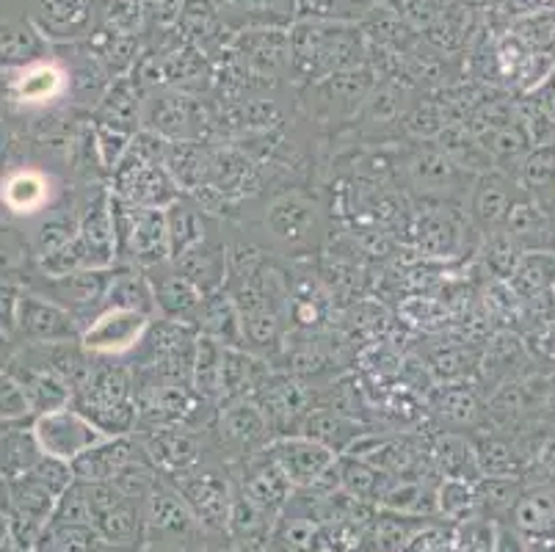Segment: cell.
I'll list each match as a JSON object with an SVG mask.
<instances>
[{
	"label": "cell",
	"instance_id": "5",
	"mask_svg": "<svg viewBox=\"0 0 555 552\" xmlns=\"http://www.w3.org/2000/svg\"><path fill=\"white\" fill-rule=\"evenodd\" d=\"M166 480L178 489L191 514L196 516V523L205 525V528L227 530L232 498H235V484L230 480V475L221 473L219 467H210V464H199L191 473Z\"/></svg>",
	"mask_w": 555,
	"mask_h": 552
},
{
	"label": "cell",
	"instance_id": "16",
	"mask_svg": "<svg viewBox=\"0 0 555 552\" xmlns=\"http://www.w3.org/2000/svg\"><path fill=\"white\" fill-rule=\"evenodd\" d=\"M409 185L421 191L423 196L446 200L462 191V180H473L470 171L453 164L442 146H421V150L406 161Z\"/></svg>",
	"mask_w": 555,
	"mask_h": 552
},
{
	"label": "cell",
	"instance_id": "40",
	"mask_svg": "<svg viewBox=\"0 0 555 552\" xmlns=\"http://www.w3.org/2000/svg\"><path fill=\"white\" fill-rule=\"evenodd\" d=\"M221 357H224V346L199 334L194 368H191V384H194L202 398H208L214 403H219L221 398Z\"/></svg>",
	"mask_w": 555,
	"mask_h": 552
},
{
	"label": "cell",
	"instance_id": "39",
	"mask_svg": "<svg viewBox=\"0 0 555 552\" xmlns=\"http://www.w3.org/2000/svg\"><path fill=\"white\" fill-rule=\"evenodd\" d=\"M437 514L451 525L467 523L473 516H481V500H478L476 484L470 480L442 478L437 486Z\"/></svg>",
	"mask_w": 555,
	"mask_h": 552
},
{
	"label": "cell",
	"instance_id": "12",
	"mask_svg": "<svg viewBox=\"0 0 555 552\" xmlns=\"http://www.w3.org/2000/svg\"><path fill=\"white\" fill-rule=\"evenodd\" d=\"M147 462L158 470L164 478H178L205 464V442L202 434L189 428H147L135 432Z\"/></svg>",
	"mask_w": 555,
	"mask_h": 552
},
{
	"label": "cell",
	"instance_id": "11",
	"mask_svg": "<svg viewBox=\"0 0 555 552\" xmlns=\"http://www.w3.org/2000/svg\"><path fill=\"white\" fill-rule=\"evenodd\" d=\"M114 277H116V266L83 268V271L67 273V277H59V280H48V277H42L34 291L53 298L55 304H62V307H67L69 312H75L80 321L89 323L100 310H105V301H108V291L111 285H114Z\"/></svg>",
	"mask_w": 555,
	"mask_h": 552
},
{
	"label": "cell",
	"instance_id": "31",
	"mask_svg": "<svg viewBox=\"0 0 555 552\" xmlns=\"http://www.w3.org/2000/svg\"><path fill=\"white\" fill-rule=\"evenodd\" d=\"M269 364L257 354L246 348H224L221 357V398L224 401H238V398H251L260 389V384L269 378Z\"/></svg>",
	"mask_w": 555,
	"mask_h": 552
},
{
	"label": "cell",
	"instance_id": "3",
	"mask_svg": "<svg viewBox=\"0 0 555 552\" xmlns=\"http://www.w3.org/2000/svg\"><path fill=\"white\" fill-rule=\"evenodd\" d=\"M208 128L210 116L202 100L185 91H153L141 105V130H150L164 141H202Z\"/></svg>",
	"mask_w": 555,
	"mask_h": 552
},
{
	"label": "cell",
	"instance_id": "4",
	"mask_svg": "<svg viewBox=\"0 0 555 552\" xmlns=\"http://www.w3.org/2000/svg\"><path fill=\"white\" fill-rule=\"evenodd\" d=\"M83 321L67 307L37 291H23L14 316V337L23 346H48V343H80Z\"/></svg>",
	"mask_w": 555,
	"mask_h": 552
},
{
	"label": "cell",
	"instance_id": "22",
	"mask_svg": "<svg viewBox=\"0 0 555 552\" xmlns=\"http://www.w3.org/2000/svg\"><path fill=\"white\" fill-rule=\"evenodd\" d=\"M260 191V169L246 158L244 152L232 150H214V161H210V180L208 189H202L199 194H214L224 200H244ZM194 194V196H199Z\"/></svg>",
	"mask_w": 555,
	"mask_h": 552
},
{
	"label": "cell",
	"instance_id": "23",
	"mask_svg": "<svg viewBox=\"0 0 555 552\" xmlns=\"http://www.w3.org/2000/svg\"><path fill=\"white\" fill-rule=\"evenodd\" d=\"M514 196H517V182L506 171H487L476 180L473 185V200H470V213L473 221L481 227L487 235L492 232H501L506 227L508 210L514 205Z\"/></svg>",
	"mask_w": 555,
	"mask_h": 552
},
{
	"label": "cell",
	"instance_id": "43",
	"mask_svg": "<svg viewBox=\"0 0 555 552\" xmlns=\"http://www.w3.org/2000/svg\"><path fill=\"white\" fill-rule=\"evenodd\" d=\"M522 478H487L476 480V492L481 500L483 511H492V514H512L514 503L519 500V495L525 492Z\"/></svg>",
	"mask_w": 555,
	"mask_h": 552
},
{
	"label": "cell",
	"instance_id": "1",
	"mask_svg": "<svg viewBox=\"0 0 555 552\" xmlns=\"http://www.w3.org/2000/svg\"><path fill=\"white\" fill-rule=\"evenodd\" d=\"M164 150L166 141L160 136L139 130L130 139L125 158L111 171V194L135 207H153V210H166L183 200V191L171 180L164 164Z\"/></svg>",
	"mask_w": 555,
	"mask_h": 552
},
{
	"label": "cell",
	"instance_id": "26",
	"mask_svg": "<svg viewBox=\"0 0 555 552\" xmlns=\"http://www.w3.org/2000/svg\"><path fill=\"white\" fill-rule=\"evenodd\" d=\"M141 105H144V100H141L139 78L125 75V78H116L100 94L94 121L111 130H119V133L135 136L141 130Z\"/></svg>",
	"mask_w": 555,
	"mask_h": 552
},
{
	"label": "cell",
	"instance_id": "18",
	"mask_svg": "<svg viewBox=\"0 0 555 552\" xmlns=\"http://www.w3.org/2000/svg\"><path fill=\"white\" fill-rule=\"evenodd\" d=\"M141 455H144V448H141L139 434H130V437H108L75 459V480H83V484H114L119 478V473L130 462L141 459Z\"/></svg>",
	"mask_w": 555,
	"mask_h": 552
},
{
	"label": "cell",
	"instance_id": "35",
	"mask_svg": "<svg viewBox=\"0 0 555 552\" xmlns=\"http://www.w3.org/2000/svg\"><path fill=\"white\" fill-rule=\"evenodd\" d=\"M299 434L326 445L332 453L343 455L362 437V428L357 425V420H348L337 409H312L305 418V423H301Z\"/></svg>",
	"mask_w": 555,
	"mask_h": 552
},
{
	"label": "cell",
	"instance_id": "25",
	"mask_svg": "<svg viewBox=\"0 0 555 552\" xmlns=\"http://www.w3.org/2000/svg\"><path fill=\"white\" fill-rule=\"evenodd\" d=\"M171 266L178 268L185 280L194 282L205 296H210L216 291H224L227 271H230V252H227L224 238H216L214 232L196 249L185 252L178 260H171Z\"/></svg>",
	"mask_w": 555,
	"mask_h": 552
},
{
	"label": "cell",
	"instance_id": "32",
	"mask_svg": "<svg viewBox=\"0 0 555 552\" xmlns=\"http://www.w3.org/2000/svg\"><path fill=\"white\" fill-rule=\"evenodd\" d=\"M144 519H147V530H158L164 536H189L199 525L178 489L166 478H160L153 495L144 500Z\"/></svg>",
	"mask_w": 555,
	"mask_h": 552
},
{
	"label": "cell",
	"instance_id": "42",
	"mask_svg": "<svg viewBox=\"0 0 555 552\" xmlns=\"http://www.w3.org/2000/svg\"><path fill=\"white\" fill-rule=\"evenodd\" d=\"M417 241H421V249L426 255L451 257L459 246V230L448 216L428 213L421 219V227H417Z\"/></svg>",
	"mask_w": 555,
	"mask_h": 552
},
{
	"label": "cell",
	"instance_id": "38",
	"mask_svg": "<svg viewBox=\"0 0 555 552\" xmlns=\"http://www.w3.org/2000/svg\"><path fill=\"white\" fill-rule=\"evenodd\" d=\"M476 445L478 470L487 478H522L525 473V453L517 445L506 442L501 437L473 439Z\"/></svg>",
	"mask_w": 555,
	"mask_h": 552
},
{
	"label": "cell",
	"instance_id": "41",
	"mask_svg": "<svg viewBox=\"0 0 555 552\" xmlns=\"http://www.w3.org/2000/svg\"><path fill=\"white\" fill-rule=\"evenodd\" d=\"M147 28L141 0H98V30L94 34H119L139 37Z\"/></svg>",
	"mask_w": 555,
	"mask_h": 552
},
{
	"label": "cell",
	"instance_id": "24",
	"mask_svg": "<svg viewBox=\"0 0 555 552\" xmlns=\"http://www.w3.org/2000/svg\"><path fill=\"white\" fill-rule=\"evenodd\" d=\"M431 523H437L434 516H409L376 509L351 552H403L412 536Z\"/></svg>",
	"mask_w": 555,
	"mask_h": 552
},
{
	"label": "cell",
	"instance_id": "53",
	"mask_svg": "<svg viewBox=\"0 0 555 552\" xmlns=\"http://www.w3.org/2000/svg\"><path fill=\"white\" fill-rule=\"evenodd\" d=\"M492 552H531V547H528V541L512 525L498 523V536H494Z\"/></svg>",
	"mask_w": 555,
	"mask_h": 552
},
{
	"label": "cell",
	"instance_id": "34",
	"mask_svg": "<svg viewBox=\"0 0 555 552\" xmlns=\"http://www.w3.org/2000/svg\"><path fill=\"white\" fill-rule=\"evenodd\" d=\"M514 182L528 196L539 202L547 213H555V141L544 146H533L517 164Z\"/></svg>",
	"mask_w": 555,
	"mask_h": 552
},
{
	"label": "cell",
	"instance_id": "10",
	"mask_svg": "<svg viewBox=\"0 0 555 552\" xmlns=\"http://www.w3.org/2000/svg\"><path fill=\"white\" fill-rule=\"evenodd\" d=\"M266 450L296 489H315L324 484L340 459L326 445L315 442L305 434H282V437L271 439Z\"/></svg>",
	"mask_w": 555,
	"mask_h": 552
},
{
	"label": "cell",
	"instance_id": "36",
	"mask_svg": "<svg viewBox=\"0 0 555 552\" xmlns=\"http://www.w3.org/2000/svg\"><path fill=\"white\" fill-rule=\"evenodd\" d=\"M0 196H3V205L17 216H34L50 202V182L42 171L20 169L7 177Z\"/></svg>",
	"mask_w": 555,
	"mask_h": 552
},
{
	"label": "cell",
	"instance_id": "33",
	"mask_svg": "<svg viewBox=\"0 0 555 552\" xmlns=\"http://www.w3.org/2000/svg\"><path fill=\"white\" fill-rule=\"evenodd\" d=\"M428 459H431L434 470L440 473V478L451 480H481V470H478L476 445L470 437H462L459 432H446L440 437H434L428 445Z\"/></svg>",
	"mask_w": 555,
	"mask_h": 552
},
{
	"label": "cell",
	"instance_id": "27",
	"mask_svg": "<svg viewBox=\"0 0 555 552\" xmlns=\"http://www.w3.org/2000/svg\"><path fill=\"white\" fill-rule=\"evenodd\" d=\"M210 161L214 150H208L205 141H166L164 164L183 194L194 196L208 189Z\"/></svg>",
	"mask_w": 555,
	"mask_h": 552
},
{
	"label": "cell",
	"instance_id": "19",
	"mask_svg": "<svg viewBox=\"0 0 555 552\" xmlns=\"http://www.w3.org/2000/svg\"><path fill=\"white\" fill-rule=\"evenodd\" d=\"M69 80H73V75L59 61L39 59L28 67L14 69L9 91H12L14 103L25 105V108H48L50 103L67 94Z\"/></svg>",
	"mask_w": 555,
	"mask_h": 552
},
{
	"label": "cell",
	"instance_id": "9",
	"mask_svg": "<svg viewBox=\"0 0 555 552\" xmlns=\"http://www.w3.org/2000/svg\"><path fill=\"white\" fill-rule=\"evenodd\" d=\"M153 321L155 318L144 316V312L125 310V307H105L83 326L80 346L94 354V357H125V354H133L139 348Z\"/></svg>",
	"mask_w": 555,
	"mask_h": 552
},
{
	"label": "cell",
	"instance_id": "8",
	"mask_svg": "<svg viewBox=\"0 0 555 552\" xmlns=\"http://www.w3.org/2000/svg\"><path fill=\"white\" fill-rule=\"evenodd\" d=\"M219 450H235L244 462L246 455L257 453L274 439L271 423L255 398H238V401L219 403V414L210 428Z\"/></svg>",
	"mask_w": 555,
	"mask_h": 552
},
{
	"label": "cell",
	"instance_id": "29",
	"mask_svg": "<svg viewBox=\"0 0 555 552\" xmlns=\"http://www.w3.org/2000/svg\"><path fill=\"white\" fill-rule=\"evenodd\" d=\"M14 378L23 387L25 398H28V407H31V414H50L59 412V409L73 407V387H69L64 378H59L50 371H39V368H28V364L17 362L14 359L7 368Z\"/></svg>",
	"mask_w": 555,
	"mask_h": 552
},
{
	"label": "cell",
	"instance_id": "49",
	"mask_svg": "<svg viewBox=\"0 0 555 552\" xmlns=\"http://www.w3.org/2000/svg\"><path fill=\"white\" fill-rule=\"evenodd\" d=\"M144 7V23L153 30H171L185 17L189 0H141Z\"/></svg>",
	"mask_w": 555,
	"mask_h": 552
},
{
	"label": "cell",
	"instance_id": "2",
	"mask_svg": "<svg viewBox=\"0 0 555 552\" xmlns=\"http://www.w3.org/2000/svg\"><path fill=\"white\" fill-rule=\"evenodd\" d=\"M262 230L274 249L299 257L318 249L324 238V219L315 202L305 194H285L266 207Z\"/></svg>",
	"mask_w": 555,
	"mask_h": 552
},
{
	"label": "cell",
	"instance_id": "45",
	"mask_svg": "<svg viewBox=\"0 0 555 552\" xmlns=\"http://www.w3.org/2000/svg\"><path fill=\"white\" fill-rule=\"evenodd\" d=\"M78 238V216H50L42 227L37 230L34 238V252L39 257H48L53 252L64 249L67 243H73Z\"/></svg>",
	"mask_w": 555,
	"mask_h": 552
},
{
	"label": "cell",
	"instance_id": "48",
	"mask_svg": "<svg viewBox=\"0 0 555 552\" xmlns=\"http://www.w3.org/2000/svg\"><path fill=\"white\" fill-rule=\"evenodd\" d=\"M130 139L133 136L128 133H119V130H111L105 125H98L94 121V141H98V155H100V166H103L105 175L119 166V161L125 158V152H128Z\"/></svg>",
	"mask_w": 555,
	"mask_h": 552
},
{
	"label": "cell",
	"instance_id": "51",
	"mask_svg": "<svg viewBox=\"0 0 555 552\" xmlns=\"http://www.w3.org/2000/svg\"><path fill=\"white\" fill-rule=\"evenodd\" d=\"M31 414L23 387L9 371H0V420H23Z\"/></svg>",
	"mask_w": 555,
	"mask_h": 552
},
{
	"label": "cell",
	"instance_id": "44",
	"mask_svg": "<svg viewBox=\"0 0 555 552\" xmlns=\"http://www.w3.org/2000/svg\"><path fill=\"white\" fill-rule=\"evenodd\" d=\"M434 412L453 425H470L478 409L470 389L462 387V384H448V387H440V393L434 398Z\"/></svg>",
	"mask_w": 555,
	"mask_h": 552
},
{
	"label": "cell",
	"instance_id": "15",
	"mask_svg": "<svg viewBox=\"0 0 555 552\" xmlns=\"http://www.w3.org/2000/svg\"><path fill=\"white\" fill-rule=\"evenodd\" d=\"M78 238L86 249L89 268L119 266V246H116L114 219H111V191L94 185V194L86 202L78 216Z\"/></svg>",
	"mask_w": 555,
	"mask_h": 552
},
{
	"label": "cell",
	"instance_id": "54",
	"mask_svg": "<svg viewBox=\"0 0 555 552\" xmlns=\"http://www.w3.org/2000/svg\"><path fill=\"white\" fill-rule=\"evenodd\" d=\"M17 354H20V343H17V337H14V332H9V329L0 326V371H7Z\"/></svg>",
	"mask_w": 555,
	"mask_h": 552
},
{
	"label": "cell",
	"instance_id": "21",
	"mask_svg": "<svg viewBox=\"0 0 555 552\" xmlns=\"http://www.w3.org/2000/svg\"><path fill=\"white\" fill-rule=\"evenodd\" d=\"M3 7V0H0ZM50 44L44 42L42 34L31 25L25 7L20 9H0V67L20 69L28 67L34 61L48 55Z\"/></svg>",
	"mask_w": 555,
	"mask_h": 552
},
{
	"label": "cell",
	"instance_id": "13",
	"mask_svg": "<svg viewBox=\"0 0 555 552\" xmlns=\"http://www.w3.org/2000/svg\"><path fill=\"white\" fill-rule=\"evenodd\" d=\"M508 525L528 541L531 552H555V484L525 486Z\"/></svg>",
	"mask_w": 555,
	"mask_h": 552
},
{
	"label": "cell",
	"instance_id": "14",
	"mask_svg": "<svg viewBox=\"0 0 555 552\" xmlns=\"http://www.w3.org/2000/svg\"><path fill=\"white\" fill-rule=\"evenodd\" d=\"M235 486H238L251 503L260 505L274 519L296 495V486L285 478V473L276 467V462L271 459L266 448L246 455L244 462H241V478Z\"/></svg>",
	"mask_w": 555,
	"mask_h": 552
},
{
	"label": "cell",
	"instance_id": "46",
	"mask_svg": "<svg viewBox=\"0 0 555 552\" xmlns=\"http://www.w3.org/2000/svg\"><path fill=\"white\" fill-rule=\"evenodd\" d=\"M522 257L525 252L503 230L487 235V266L498 280H512Z\"/></svg>",
	"mask_w": 555,
	"mask_h": 552
},
{
	"label": "cell",
	"instance_id": "30",
	"mask_svg": "<svg viewBox=\"0 0 555 552\" xmlns=\"http://www.w3.org/2000/svg\"><path fill=\"white\" fill-rule=\"evenodd\" d=\"M166 227H169L171 260L196 249L216 232V221L210 219V213L189 200H178L166 207Z\"/></svg>",
	"mask_w": 555,
	"mask_h": 552
},
{
	"label": "cell",
	"instance_id": "28",
	"mask_svg": "<svg viewBox=\"0 0 555 552\" xmlns=\"http://www.w3.org/2000/svg\"><path fill=\"white\" fill-rule=\"evenodd\" d=\"M194 329L210 337V341L221 343L224 348H246L244 318H241L238 304L232 301L227 291H216L205 296Z\"/></svg>",
	"mask_w": 555,
	"mask_h": 552
},
{
	"label": "cell",
	"instance_id": "20",
	"mask_svg": "<svg viewBox=\"0 0 555 552\" xmlns=\"http://www.w3.org/2000/svg\"><path fill=\"white\" fill-rule=\"evenodd\" d=\"M122 262L141 268V271H153V268L171 262L166 210L139 207L133 232H130L128 246L122 252Z\"/></svg>",
	"mask_w": 555,
	"mask_h": 552
},
{
	"label": "cell",
	"instance_id": "50",
	"mask_svg": "<svg viewBox=\"0 0 555 552\" xmlns=\"http://www.w3.org/2000/svg\"><path fill=\"white\" fill-rule=\"evenodd\" d=\"M446 119L448 114L440 105H417V108L406 116V130L412 136H417V139H434V136L440 139L442 130L448 128Z\"/></svg>",
	"mask_w": 555,
	"mask_h": 552
},
{
	"label": "cell",
	"instance_id": "6",
	"mask_svg": "<svg viewBox=\"0 0 555 552\" xmlns=\"http://www.w3.org/2000/svg\"><path fill=\"white\" fill-rule=\"evenodd\" d=\"M25 14L48 44H75L98 30V0H23Z\"/></svg>",
	"mask_w": 555,
	"mask_h": 552
},
{
	"label": "cell",
	"instance_id": "37",
	"mask_svg": "<svg viewBox=\"0 0 555 552\" xmlns=\"http://www.w3.org/2000/svg\"><path fill=\"white\" fill-rule=\"evenodd\" d=\"M271 528H274V516L266 514L260 505L251 503L238 486H235V498H232L230 519H227V534L241 544L266 547Z\"/></svg>",
	"mask_w": 555,
	"mask_h": 552
},
{
	"label": "cell",
	"instance_id": "7",
	"mask_svg": "<svg viewBox=\"0 0 555 552\" xmlns=\"http://www.w3.org/2000/svg\"><path fill=\"white\" fill-rule=\"evenodd\" d=\"M105 437L92 420L78 412L75 407L59 409V412L39 414L34 423V442H37L39 453L62 459V462L73 464L80 453L100 445Z\"/></svg>",
	"mask_w": 555,
	"mask_h": 552
},
{
	"label": "cell",
	"instance_id": "47",
	"mask_svg": "<svg viewBox=\"0 0 555 552\" xmlns=\"http://www.w3.org/2000/svg\"><path fill=\"white\" fill-rule=\"evenodd\" d=\"M522 480L528 486L555 484V437H544L525 453Z\"/></svg>",
	"mask_w": 555,
	"mask_h": 552
},
{
	"label": "cell",
	"instance_id": "52",
	"mask_svg": "<svg viewBox=\"0 0 555 552\" xmlns=\"http://www.w3.org/2000/svg\"><path fill=\"white\" fill-rule=\"evenodd\" d=\"M23 287H17L14 282H0V326L14 332V316H17V301Z\"/></svg>",
	"mask_w": 555,
	"mask_h": 552
},
{
	"label": "cell",
	"instance_id": "17",
	"mask_svg": "<svg viewBox=\"0 0 555 552\" xmlns=\"http://www.w3.org/2000/svg\"><path fill=\"white\" fill-rule=\"evenodd\" d=\"M150 277V285H153L155 307H158V318L166 321H178L194 326L196 316L202 310V301H205V293L194 285L191 280H185L178 268L166 262V266L153 268V271H144Z\"/></svg>",
	"mask_w": 555,
	"mask_h": 552
}]
</instances>
